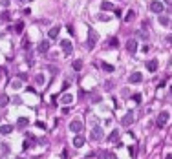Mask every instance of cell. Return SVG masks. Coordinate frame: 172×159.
Returning <instances> with one entry per match:
<instances>
[{
	"label": "cell",
	"mask_w": 172,
	"mask_h": 159,
	"mask_svg": "<svg viewBox=\"0 0 172 159\" xmlns=\"http://www.w3.org/2000/svg\"><path fill=\"white\" fill-rule=\"evenodd\" d=\"M18 2H26V0H18Z\"/></svg>",
	"instance_id": "obj_37"
},
{
	"label": "cell",
	"mask_w": 172,
	"mask_h": 159,
	"mask_svg": "<svg viewBox=\"0 0 172 159\" xmlns=\"http://www.w3.org/2000/svg\"><path fill=\"white\" fill-rule=\"evenodd\" d=\"M132 123H134V113L132 112H128L123 119H121V125H123V126H130Z\"/></svg>",
	"instance_id": "obj_8"
},
{
	"label": "cell",
	"mask_w": 172,
	"mask_h": 159,
	"mask_svg": "<svg viewBox=\"0 0 172 159\" xmlns=\"http://www.w3.org/2000/svg\"><path fill=\"white\" fill-rule=\"evenodd\" d=\"M97 40H99L97 31H95V29H90V31H88V42H86L88 49H93V48H95V44H97Z\"/></svg>",
	"instance_id": "obj_1"
},
{
	"label": "cell",
	"mask_w": 172,
	"mask_h": 159,
	"mask_svg": "<svg viewBox=\"0 0 172 159\" xmlns=\"http://www.w3.org/2000/svg\"><path fill=\"white\" fill-rule=\"evenodd\" d=\"M2 6H4V7H7V6H9V0H2Z\"/></svg>",
	"instance_id": "obj_34"
},
{
	"label": "cell",
	"mask_w": 172,
	"mask_h": 159,
	"mask_svg": "<svg viewBox=\"0 0 172 159\" xmlns=\"http://www.w3.org/2000/svg\"><path fill=\"white\" fill-rule=\"evenodd\" d=\"M48 49H49V42H46V40H42V42L37 46V51L40 53V55H42V53H46Z\"/></svg>",
	"instance_id": "obj_12"
},
{
	"label": "cell",
	"mask_w": 172,
	"mask_h": 159,
	"mask_svg": "<svg viewBox=\"0 0 172 159\" xmlns=\"http://www.w3.org/2000/svg\"><path fill=\"white\" fill-rule=\"evenodd\" d=\"M126 51L128 53L137 51V40H135V38H128V40H126Z\"/></svg>",
	"instance_id": "obj_6"
},
{
	"label": "cell",
	"mask_w": 172,
	"mask_h": 159,
	"mask_svg": "<svg viewBox=\"0 0 172 159\" xmlns=\"http://www.w3.org/2000/svg\"><path fill=\"white\" fill-rule=\"evenodd\" d=\"M72 68L75 69V71H81V68H83V61H73V64H72Z\"/></svg>",
	"instance_id": "obj_21"
},
{
	"label": "cell",
	"mask_w": 172,
	"mask_h": 159,
	"mask_svg": "<svg viewBox=\"0 0 172 159\" xmlns=\"http://www.w3.org/2000/svg\"><path fill=\"white\" fill-rule=\"evenodd\" d=\"M169 119H170V113H169V110H163L158 115V121H156V125H158L159 128H163L167 123H169Z\"/></svg>",
	"instance_id": "obj_2"
},
{
	"label": "cell",
	"mask_w": 172,
	"mask_h": 159,
	"mask_svg": "<svg viewBox=\"0 0 172 159\" xmlns=\"http://www.w3.org/2000/svg\"><path fill=\"white\" fill-rule=\"evenodd\" d=\"M9 18H11V15H9V11H2V13H0V20H2V22H7Z\"/></svg>",
	"instance_id": "obj_22"
},
{
	"label": "cell",
	"mask_w": 172,
	"mask_h": 159,
	"mask_svg": "<svg viewBox=\"0 0 172 159\" xmlns=\"http://www.w3.org/2000/svg\"><path fill=\"white\" fill-rule=\"evenodd\" d=\"M110 48H119V40H117V38H112V40H110Z\"/></svg>",
	"instance_id": "obj_28"
},
{
	"label": "cell",
	"mask_w": 172,
	"mask_h": 159,
	"mask_svg": "<svg viewBox=\"0 0 172 159\" xmlns=\"http://www.w3.org/2000/svg\"><path fill=\"white\" fill-rule=\"evenodd\" d=\"M158 20H159L161 26H169V24H170V20H169V17H167V15H159Z\"/></svg>",
	"instance_id": "obj_19"
},
{
	"label": "cell",
	"mask_w": 172,
	"mask_h": 159,
	"mask_svg": "<svg viewBox=\"0 0 172 159\" xmlns=\"http://www.w3.org/2000/svg\"><path fill=\"white\" fill-rule=\"evenodd\" d=\"M60 48H62V51L66 53V55H70V53H72V49H73L72 42H70L68 38H64V40H60Z\"/></svg>",
	"instance_id": "obj_7"
},
{
	"label": "cell",
	"mask_w": 172,
	"mask_h": 159,
	"mask_svg": "<svg viewBox=\"0 0 172 159\" xmlns=\"http://www.w3.org/2000/svg\"><path fill=\"white\" fill-rule=\"evenodd\" d=\"M17 159H24V157H17Z\"/></svg>",
	"instance_id": "obj_38"
},
{
	"label": "cell",
	"mask_w": 172,
	"mask_h": 159,
	"mask_svg": "<svg viewBox=\"0 0 172 159\" xmlns=\"http://www.w3.org/2000/svg\"><path fill=\"white\" fill-rule=\"evenodd\" d=\"M132 99H134V102H135V104H139V102H141V95H139V93H135Z\"/></svg>",
	"instance_id": "obj_30"
},
{
	"label": "cell",
	"mask_w": 172,
	"mask_h": 159,
	"mask_svg": "<svg viewBox=\"0 0 172 159\" xmlns=\"http://www.w3.org/2000/svg\"><path fill=\"white\" fill-rule=\"evenodd\" d=\"M84 145V137L81 135V133H75V137H73V146L75 148H81Z\"/></svg>",
	"instance_id": "obj_10"
},
{
	"label": "cell",
	"mask_w": 172,
	"mask_h": 159,
	"mask_svg": "<svg viewBox=\"0 0 172 159\" xmlns=\"http://www.w3.org/2000/svg\"><path fill=\"white\" fill-rule=\"evenodd\" d=\"M48 69H49V71H51V73H57V71H59V69L55 68V66H48Z\"/></svg>",
	"instance_id": "obj_33"
},
{
	"label": "cell",
	"mask_w": 172,
	"mask_h": 159,
	"mask_svg": "<svg viewBox=\"0 0 172 159\" xmlns=\"http://www.w3.org/2000/svg\"><path fill=\"white\" fill-rule=\"evenodd\" d=\"M101 9L103 11H114V4L112 2H103L101 4Z\"/></svg>",
	"instance_id": "obj_17"
},
{
	"label": "cell",
	"mask_w": 172,
	"mask_h": 159,
	"mask_svg": "<svg viewBox=\"0 0 172 159\" xmlns=\"http://www.w3.org/2000/svg\"><path fill=\"white\" fill-rule=\"evenodd\" d=\"M70 132H73V133H81V132H83V121H79V119L72 121V123H70Z\"/></svg>",
	"instance_id": "obj_4"
},
{
	"label": "cell",
	"mask_w": 172,
	"mask_h": 159,
	"mask_svg": "<svg viewBox=\"0 0 172 159\" xmlns=\"http://www.w3.org/2000/svg\"><path fill=\"white\" fill-rule=\"evenodd\" d=\"M101 139H103V128L95 126L92 133H90V141H101Z\"/></svg>",
	"instance_id": "obj_5"
},
{
	"label": "cell",
	"mask_w": 172,
	"mask_h": 159,
	"mask_svg": "<svg viewBox=\"0 0 172 159\" xmlns=\"http://www.w3.org/2000/svg\"><path fill=\"white\" fill-rule=\"evenodd\" d=\"M7 102H9V97L7 95H0V106H6Z\"/></svg>",
	"instance_id": "obj_24"
},
{
	"label": "cell",
	"mask_w": 172,
	"mask_h": 159,
	"mask_svg": "<svg viewBox=\"0 0 172 159\" xmlns=\"http://www.w3.org/2000/svg\"><path fill=\"white\" fill-rule=\"evenodd\" d=\"M35 82H37V84H44V75H42V73H39V75L35 77Z\"/></svg>",
	"instance_id": "obj_25"
},
{
	"label": "cell",
	"mask_w": 172,
	"mask_h": 159,
	"mask_svg": "<svg viewBox=\"0 0 172 159\" xmlns=\"http://www.w3.org/2000/svg\"><path fill=\"white\" fill-rule=\"evenodd\" d=\"M0 148H2V152H4V156H6V154L9 152V148H7V145H2V146H0Z\"/></svg>",
	"instance_id": "obj_32"
},
{
	"label": "cell",
	"mask_w": 172,
	"mask_h": 159,
	"mask_svg": "<svg viewBox=\"0 0 172 159\" xmlns=\"http://www.w3.org/2000/svg\"><path fill=\"white\" fill-rule=\"evenodd\" d=\"M29 125V119L28 117H18L17 119V128H26Z\"/></svg>",
	"instance_id": "obj_14"
},
{
	"label": "cell",
	"mask_w": 172,
	"mask_h": 159,
	"mask_svg": "<svg viewBox=\"0 0 172 159\" xmlns=\"http://www.w3.org/2000/svg\"><path fill=\"white\" fill-rule=\"evenodd\" d=\"M148 7H150V11H152V13H158V15L163 13V2H159V0H152Z\"/></svg>",
	"instance_id": "obj_3"
},
{
	"label": "cell",
	"mask_w": 172,
	"mask_h": 159,
	"mask_svg": "<svg viewBox=\"0 0 172 159\" xmlns=\"http://www.w3.org/2000/svg\"><path fill=\"white\" fill-rule=\"evenodd\" d=\"M158 66H159V62L156 61V59H152V61H148V62H146V69H148L150 73H154L156 69H158Z\"/></svg>",
	"instance_id": "obj_11"
},
{
	"label": "cell",
	"mask_w": 172,
	"mask_h": 159,
	"mask_svg": "<svg viewBox=\"0 0 172 159\" xmlns=\"http://www.w3.org/2000/svg\"><path fill=\"white\" fill-rule=\"evenodd\" d=\"M11 132H13L11 125H0V133H2V135H9Z\"/></svg>",
	"instance_id": "obj_13"
},
{
	"label": "cell",
	"mask_w": 172,
	"mask_h": 159,
	"mask_svg": "<svg viewBox=\"0 0 172 159\" xmlns=\"http://www.w3.org/2000/svg\"><path fill=\"white\" fill-rule=\"evenodd\" d=\"M104 159H117L114 152H104Z\"/></svg>",
	"instance_id": "obj_27"
},
{
	"label": "cell",
	"mask_w": 172,
	"mask_h": 159,
	"mask_svg": "<svg viewBox=\"0 0 172 159\" xmlns=\"http://www.w3.org/2000/svg\"><path fill=\"white\" fill-rule=\"evenodd\" d=\"M60 102H62V104H72L73 102V95H70V93L62 95V97H60Z\"/></svg>",
	"instance_id": "obj_16"
},
{
	"label": "cell",
	"mask_w": 172,
	"mask_h": 159,
	"mask_svg": "<svg viewBox=\"0 0 172 159\" xmlns=\"http://www.w3.org/2000/svg\"><path fill=\"white\" fill-rule=\"evenodd\" d=\"M165 159H172V154H167V157Z\"/></svg>",
	"instance_id": "obj_36"
},
{
	"label": "cell",
	"mask_w": 172,
	"mask_h": 159,
	"mask_svg": "<svg viewBox=\"0 0 172 159\" xmlns=\"http://www.w3.org/2000/svg\"><path fill=\"white\" fill-rule=\"evenodd\" d=\"M22 28H24V24H22V22H17V24H15V28H13V31L22 33Z\"/></svg>",
	"instance_id": "obj_23"
},
{
	"label": "cell",
	"mask_w": 172,
	"mask_h": 159,
	"mask_svg": "<svg viewBox=\"0 0 172 159\" xmlns=\"http://www.w3.org/2000/svg\"><path fill=\"white\" fill-rule=\"evenodd\" d=\"M163 2L167 4V6H172V0H163Z\"/></svg>",
	"instance_id": "obj_35"
},
{
	"label": "cell",
	"mask_w": 172,
	"mask_h": 159,
	"mask_svg": "<svg viewBox=\"0 0 172 159\" xmlns=\"http://www.w3.org/2000/svg\"><path fill=\"white\" fill-rule=\"evenodd\" d=\"M117 137H119V132H112V133H110V141H115Z\"/></svg>",
	"instance_id": "obj_29"
},
{
	"label": "cell",
	"mask_w": 172,
	"mask_h": 159,
	"mask_svg": "<svg viewBox=\"0 0 172 159\" xmlns=\"http://www.w3.org/2000/svg\"><path fill=\"white\" fill-rule=\"evenodd\" d=\"M11 88L13 90H20V88H22V79H15V81H11Z\"/></svg>",
	"instance_id": "obj_18"
},
{
	"label": "cell",
	"mask_w": 172,
	"mask_h": 159,
	"mask_svg": "<svg viewBox=\"0 0 172 159\" xmlns=\"http://www.w3.org/2000/svg\"><path fill=\"white\" fill-rule=\"evenodd\" d=\"M134 18H135V11H134V9H130V11H128V13H126V17H125V20H126V22H132V20H134Z\"/></svg>",
	"instance_id": "obj_20"
},
{
	"label": "cell",
	"mask_w": 172,
	"mask_h": 159,
	"mask_svg": "<svg viewBox=\"0 0 172 159\" xmlns=\"http://www.w3.org/2000/svg\"><path fill=\"white\" fill-rule=\"evenodd\" d=\"M103 69H104V71H114V66H112V64L103 62Z\"/></svg>",
	"instance_id": "obj_26"
},
{
	"label": "cell",
	"mask_w": 172,
	"mask_h": 159,
	"mask_svg": "<svg viewBox=\"0 0 172 159\" xmlns=\"http://www.w3.org/2000/svg\"><path fill=\"white\" fill-rule=\"evenodd\" d=\"M165 42H167V44H170V46H172V35H167V37H165Z\"/></svg>",
	"instance_id": "obj_31"
},
{
	"label": "cell",
	"mask_w": 172,
	"mask_h": 159,
	"mask_svg": "<svg viewBox=\"0 0 172 159\" xmlns=\"http://www.w3.org/2000/svg\"><path fill=\"white\" fill-rule=\"evenodd\" d=\"M59 29H60L59 26H53V28L48 31V37H49V38H57V37H59Z\"/></svg>",
	"instance_id": "obj_15"
},
{
	"label": "cell",
	"mask_w": 172,
	"mask_h": 159,
	"mask_svg": "<svg viewBox=\"0 0 172 159\" xmlns=\"http://www.w3.org/2000/svg\"><path fill=\"white\" fill-rule=\"evenodd\" d=\"M141 81H143V75H141L139 71H134L132 75L128 77V82H130V84H137V82H141Z\"/></svg>",
	"instance_id": "obj_9"
}]
</instances>
